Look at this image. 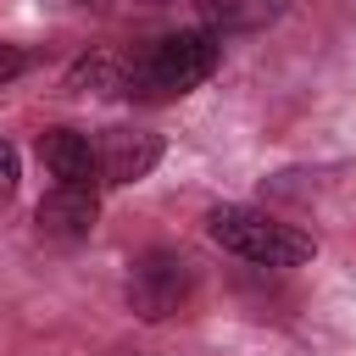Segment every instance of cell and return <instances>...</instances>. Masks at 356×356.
Instances as JSON below:
<instances>
[{"label":"cell","instance_id":"cell-1","mask_svg":"<svg viewBox=\"0 0 356 356\" xmlns=\"http://www.w3.org/2000/svg\"><path fill=\"white\" fill-rule=\"evenodd\" d=\"M222 39L206 28H184V33H161L150 39L134 61H128V95L139 100H178L195 83H206L217 72Z\"/></svg>","mask_w":356,"mask_h":356},{"label":"cell","instance_id":"cell-2","mask_svg":"<svg viewBox=\"0 0 356 356\" xmlns=\"http://www.w3.org/2000/svg\"><path fill=\"white\" fill-rule=\"evenodd\" d=\"M206 228L228 256H239L250 267H300L317 256V239L306 228H295L273 211H256V206H217L206 217Z\"/></svg>","mask_w":356,"mask_h":356},{"label":"cell","instance_id":"cell-3","mask_svg":"<svg viewBox=\"0 0 356 356\" xmlns=\"http://www.w3.org/2000/svg\"><path fill=\"white\" fill-rule=\"evenodd\" d=\"M189 295H195V267H189V256H178V250H145V256L134 261V273H128V306H134V317H145V323L178 317V312L189 306Z\"/></svg>","mask_w":356,"mask_h":356},{"label":"cell","instance_id":"cell-4","mask_svg":"<svg viewBox=\"0 0 356 356\" xmlns=\"http://www.w3.org/2000/svg\"><path fill=\"white\" fill-rule=\"evenodd\" d=\"M156 161H161V134L150 128H106L95 145L100 184H139L156 172Z\"/></svg>","mask_w":356,"mask_h":356},{"label":"cell","instance_id":"cell-5","mask_svg":"<svg viewBox=\"0 0 356 356\" xmlns=\"http://www.w3.org/2000/svg\"><path fill=\"white\" fill-rule=\"evenodd\" d=\"M95 217H100L95 189H67V184H56V189L39 200V211H33L39 234H44V239H56V245H78V239H89Z\"/></svg>","mask_w":356,"mask_h":356},{"label":"cell","instance_id":"cell-6","mask_svg":"<svg viewBox=\"0 0 356 356\" xmlns=\"http://www.w3.org/2000/svg\"><path fill=\"white\" fill-rule=\"evenodd\" d=\"M39 161H44L50 178L67 184V189H95V184H100L95 145H89V134H78V128H50V134H39Z\"/></svg>","mask_w":356,"mask_h":356},{"label":"cell","instance_id":"cell-7","mask_svg":"<svg viewBox=\"0 0 356 356\" xmlns=\"http://www.w3.org/2000/svg\"><path fill=\"white\" fill-rule=\"evenodd\" d=\"M200 11H206V33H256V28H273L284 11H289V0H200Z\"/></svg>","mask_w":356,"mask_h":356},{"label":"cell","instance_id":"cell-8","mask_svg":"<svg viewBox=\"0 0 356 356\" xmlns=\"http://www.w3.org/2000/svg\"><path fill=\"white\" fill-rule=\"evenodd\" d=\"M72 89H100V95H128V61L122 56H89L72 72Z\"/></svg>","mask_w":356,"mask_h":356},{"label":"cell","instance_id":"cell-9","mask_svg":"<svg viewBox=\"0 0 356 356\" xmlns=\"http://www.w3.org/2000/svg\"><path fill=\"white\" fill-rule=\"evenodd\" d=\"M11 189H17V150L0 139V200H6Z\"/></svg>","mask_w":356,"mask_h":356},{"label":"cell","instance_id":"cell-10","mask_svg":"<svg viewBox=\"0 0 356 356\" xmlns=\"http://www.w3.org/2000/svg\"><path fill=\"white\" fill-rule=\"evenodd\" d=\"M17 72H28V56L17 44H0V83H11Z\"/></svg>","mask_w":356,"mask_h":356}]
</instances>
